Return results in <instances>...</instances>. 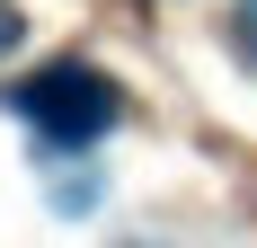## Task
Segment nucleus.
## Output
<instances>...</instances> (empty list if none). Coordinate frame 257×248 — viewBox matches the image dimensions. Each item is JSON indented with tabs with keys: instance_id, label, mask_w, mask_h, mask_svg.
<instances>
[{
	"instance_id": "1",
	"label": "nucleus",
	"mask_w": 257,
	"mask_h": 248,
	"mask_svg": "<svg viewBox=\"0 0 257 248\" xmlns=\"http://www.w3.org/2000/svg\"><path fill=\"white\" fill-rule=\"evenodd\" d=\"M9 115L18 124H36L45 142H62V151H80V142H98V133H115V115H124V89L106 71H89V62H45V71H27V80H9Z\"/></svg>"
},
{
	"instance_id": "2",
	"label": "nucleus",
	"mask_w": 257,
	"mask_h": 248,
	"mask_svg": "<svg viewBox=\"0 0 257 248\" xmlns=\"http://www.w3.org/2000/svg\"><path fill=\"white\" fill-rule=\"evenodd\" d=\"M9 45H18V18H9V0H0V53H9Z\"/></svg>"
}]
</instances>
